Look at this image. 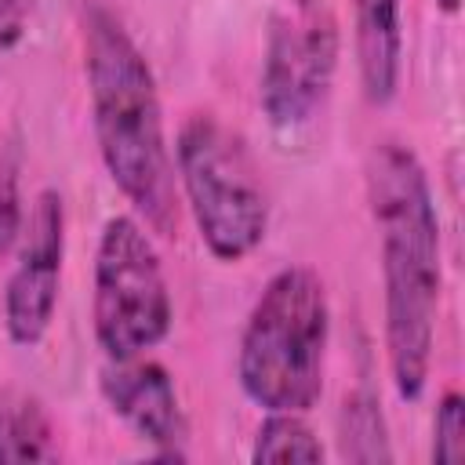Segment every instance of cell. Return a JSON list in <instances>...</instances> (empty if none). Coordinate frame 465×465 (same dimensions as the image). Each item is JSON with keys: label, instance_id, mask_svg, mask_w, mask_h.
Returning <instances> with one entry per match:
<instances>
[{"label": "cell", "instance_id": "cell-10", "mask_svg": "<svg viewBox=\"0 0 465 465\" xmlns=\"http://www.w3.org/2000/svg\"><path fill=\"white\" fill-rule=\"evenodd\" d=\"M54 425L44 403L22 389H0V465L54 461Z\"/></svg>", "mask_w": 465, "mask_h": 465}, {"label": "cell", "instance_id": "cell-1", "mask_svg": "<svg viewBox=\"0 0 465 465\" xmlns=\"http://www.w3.org/2000/svg\"><path fill=\"white\" fill-rule=\"evenodd\" d=\"M367 200L381 243L389 374L396 396L414 403L429 385L443 265L436 200L429 189V174L411 145H374L367 163Z\"/></svg>", "mask_w": 465, "mask_h": 465}, {"label": "cell", "instance_id": "cell-2", "mask_svg": "<svg viewBox=\"0 0 465 465\" xmlns=\"http://www.w3.org/2000/svg\"><path fill=\"white\" fill-rule=\"evenodd\" d=\"M80 36L98 156L134 214L153 232L174 236L178 178L153 65L102 0H84Z\"/></svg>", "mask_w": 465, "mask_h": 465}, {"label": "cell", "instance_id": "cell-12", "mask_svg": "<svg viewBox=\"0 0 465 465\" xmlns=\"http://www.w3.org/2000/svg\"><path fill=\"white\" fill-rule=\"evenodd\" d=\"M338 443L349 461H392L389 429L378 407V396L363 385L341 400L338 414Z\"/></svg>", "mask_w": 465, "mask_h": 465}, {"label": "cell", "instance_id": "cell-4", "mask_svg": "<svg viewBox=\"0 0 465 465\" xmlns=\"http://www.w3.org/2000/svg\"><path fill=\"white\" fill-rule=\"evenodd\" d=\"M174 178L203 247L218 262H243L269 232V196L247 142L214 113H193L178 127Z\"/></svg>", "mask_w": 465, "mask_h": 465}, {"label": "cell", "instance_id": "cell-17", "mask_svg": "<svg viewBox=\"0 0 465 465\" xmlns=\"http://www.w3.org/2000/svg\"><path fill=\"white\" fill-rule=\"evenodd\" d=\"M298 7H302L305 15H316V11L323 7V0H298Z\"/></svg>", "mask_w": 465, "mask_h": 465}, {"label": "cell", "instance_id": "cell-11", "mask_svg": "<svg viewBox=\"0 0 465 465\" xmlns=\"http://www.w3.org/2000/svg\"><path fill=\"white\" fill-rule=\"evenodd\" d=\"M251 461L258 465H316L323 461V443L309 429L305 414L291 411H265L254 443H251Z\"/></svg>", "mask_w": 465, "mask_h": 465}, {"label": "cell", "instance_id": "cell-9", "mask_svg": "<svg viewBox=\"0 0 465 465\" xmlns=\"http://www.w3.org/2000/svg\"><path fill=\"white\" fill-rule=\"evenodd\" d=\"M356 69L371 105H389L403 73V7L400 0H352Z\"/></svg>", "mask_w": 465, "mask_h": 465}, {"label": "cell", "instance_id": "cell-14", "mask_svg": "<svg viewBox=\"0 0 465 465\" xmlns=\"http://www.w3.org/2000/svg\"><path fill=\"white\" fill-rule=\"evenodd\" d=\"M22 196H18V167L15 160H0V254L11 251V243L22 232Z\"/></svg>", "mask_w": 465, "mask_h": 465}, {"label": "cell", "instance_id": "cell-16", "mask_svg": "<svg viewBox=\"0 0 465 465\" xmlns=\"http://www.w3.org/2000/svg\"><path fill=\"white\" fill-rule=\"evenodd\" d=\"M436 7H440L443 15H458V11H461V0H436Z\"/></svg>", "mask_w": 465, "mask_h": 465}, {"label": "cell", "instance_id": "cell-3", "mask_svg": "<svg viewBox=\"0 0 465 465\" xmlns=\"http://www.w3.org/2000/svg\"><path fill=\"white\" fill-rule=\"evenodd\" d=\"M331 341V302L320 272L283 265L254 298L240 349L236 378L243 396L262 411L309 414L323 392Z\"/></svg>", "mask_w": 465, "mask_h": 465}, {"label": "cell", "instance_id": "cell-6", "mask_svg": "<svg viewBox=\"0 0 465 465\" xmlns=\"http://www.w3.org/2000/svg\"><path fill=\"white\" fill-rule=\"evenodd\" d=\"M338 69V29L331 18H276L265 40L258 102L276 131L305 127L323 105Z\"/></svg>", "mask_w": 465, "mask_h": 465}, {"label": "cell", "instance_id": "cell-7", "mask_svg": "<svg viewBox=\"0 0 465 465\" xmlns=\"http://www.w3.org/2000/svg\"><path fill=\"white\" fill-rule=\"evenodd\" d=\"M65 262V203L54 189H40L22 232L18 262L4 283V331L15 345L33 349L51 331Z\"/></svg>", "mask_w": 465, "mask_h": 465}, {"label": "cell", "instance_id": "cell-13", "mask_svg": "<svg viewBox=\"0 0 465 465\" xmlns=\"http://www.w3.org/2000/svg\"><path fill=\"white\" fill-rule=\"evenodd\" d=\"M432 461L436 465H458L465 461V396L443 392L432 414Z\"/></svg>", "mask_w": 465, "mask_h": 465}, {"label": "cell", "instance_id": "cell-8", "mask_svg": "<svg viewBox=\"0 0 465 465\" xmlns=\"http://www.w3.org/2000/svg\"><path fill=\"white\" fill-rule=\"evenodd\" d=\"M102 400L109 411L153 447L156 458L182 461L189 458V421L174 389V378L167 374L163 363L131 356V360H109L98 374Z\"/></svg>", "mask_w": 465, "mask_h": 465}, {"label": "cell", "instance_id": "cell-15", "mask_svg": "<svg viewBox=\"0 0 465 465\" xmlns=\"http://www.w3.org/2000/svg\"><path fill=\"white\" fill-rule=\"evenodd\" d=\"M25 36V4L22 0H0V51L18 47Z\"/></svg>", "mask_w": 465, "mask_h": 465}, {"label": "cell", "instance_id": "cell-5", "mask_svg": "<svg viewBox=\"0 0 465 465\" xmlns=\"http://www.w3.org/2000/svg\"><path fill=\"white\" fill-rule=\"evenodd\" d=\"M174 305L160 254L145 225L131 214L105 218L94 247L91 323L109 360L145 356L171 334Z\"/></svg>", "mask_w": 465, "mask_h": 465}]
</instances>
